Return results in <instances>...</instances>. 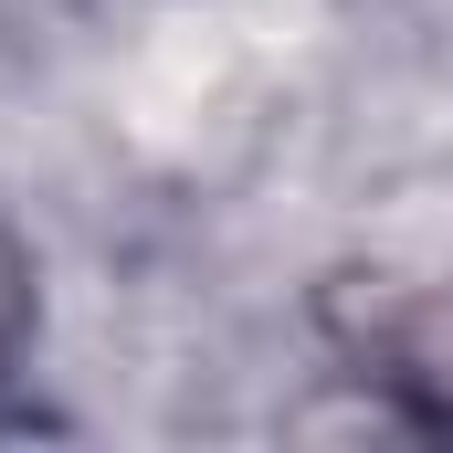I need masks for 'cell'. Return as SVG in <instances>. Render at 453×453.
Segmentation results:
<instances>
[{"mask_svg":"<svg viewBox=\"0 0 453 453\" xmlns=\"http://www.w3.org/2000/svg\"><path fill=\"white\" fill-rule=\"evenodd\" d=\"M358 369L401 401L411 433H443V443H453V285L411 296V306H390V317H369Z\"/></svg>","mask_w":453,"mask_h":453,"instance_id":"cell-1","label":"cell"},{"mask_svg":"<svg viewBox=\"0 0 453 453\" xmlns=\"http://www.w3.org/2000/svg\"><path fill=\"white\" fill-rule=\"evenodd\" d=\"M21 348H32V242L0 222V380L21 369Z\"/></svg>","mask_w":453,"mask_h":453,"instance_id":"cell-2","label":"cell"}]
</instances>
